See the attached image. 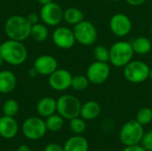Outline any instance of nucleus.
I'll return each instance as SVG.
<instances>
[{
	"mask_svg": "<svg viewBox=\"0 0 152 151\" xmlns=\"http://www.w3.org/2000/svg\"><path fill=\"white\" fill-rule=\"evenodd\" d=\"M0 54L7 64L18 66L27 60L28 50L22 42L8 38L0 44Z\"/></svg>",
	"mask_w": 152,
	"mask_h": 151,
	"instance_id": "obj_1",
	"label": "nucleus"
},
{
	"mask_svg": "<svg viewBox=\"0 0 152 151\" xmlns=\"http://www.w3.org/2000/svg\"><path fill=\"white\" fill-rule=\"evenodd\" d=\"M30 30L31 25L21 15H12L4 23V32L9 39L23 42L30 36Z\"/></svg>",
	"mask_w": 152,
	"mask_h": 151,
	"instance_id": "obj_2",
	"label": "nucleus"
},
{
	"mask_svg": "<svg viewBox=\"0 0 152 151\" xmlns=\"http://www.w3.org/2000/svg\"><path fill=\"white\" fill-rule=\"evenodd\" d=\"M132 44L127 41H117L110 48V62L116 68H124L134 57Z\"/></svg>",
	"mask_w": 152,
	"mask_h": 151,
	"instance_id": "obj_3",
	"label": "nucleus"
},
{
	"mask_svg": "<svg viewBox=\"0 0 152 151\" xmlns=\"http://www.w3.org/2000/svg\"><path fill=\"white\" fill-rule=\"evenodd\" d=\"M144 135L143 125H141L136 119L126 122L120 129L119 140L123 145L134 146L139 145Z\"/></svg>",
	"mask_w": 152,
	"mask_h": 151,
	"instance_id": "obj_4",
	"label": "nucleus"
},
{
	"mask_svg": "<svg viewBox=\"0 0 152 151\" xmlns=\"http://www.w3.org/2000/svg\"><path fill=\"white\" fill-rule=\"evenodd\" d=\"M150 66L142 61L132 60L124 67L125 78L133 84H141L148 80L150 77Z\"/></svg>",
	"mask_w": 152,
	"mask_h": 151,
	"instance_id": "obj_5",
	"label": "nucleus"
},
{
	"mask_svg": "<svg viewBox=\"0 0 152 151\" xmlns=\"http://www.w3.org/2000/svg\"><path fill=\"white\" fill-rule=\"evenodd\" d=\"M81 106L80 101L71 94H63L57 99L58 114L69 120L80 116Z\"/></svg>",
	"mask_w": 152,
	"mask_h": 151,
	"instance_id": "obj_6",
	"label": "nucleus"
},
{
	"mask_svg": "<svg viewBox=\"0 0 152 151\" xmlns=\"http://www.w3.org/2000/svg\"><path fill=\"white\" fill-rule=\"evenodd\" d=\"M76 41L82 45H93L98 38V32L93 22L83 20L73 28Z\"/></svg>",
	"mask_w": 152,
	"mask_h": 151,
	"instance_id": "obj_7",
	"label": "nucleus"
},
{
	"mask_svg": "<svg viewBox=\"0 0 152 151\" xmlns=\"http://www.w3.org/2000/svg\"><path fill=\"white\" fill-rule=\"evenodd\" d=\"M110 75V66L108 62L94 61L91 63L87 69L86 76L89 82L93 85H102L105 83Z\"/></svg>",
	"mask_w": 152,
	"mask_h": 151,
	"instance_id": "obj_8",
	"label": "nucleus"
},
{
	"mask_svg": "<svg viewBox=\"0 0 152 151\" xmlns=\"http://www.w3.org/2000/svg\"><path fill=\"white\" fill-rule=\"evenodd\" d=\"M39 16L44 24L50 27H55L63 20V10L60 4L53 1L50 4L42 5Z\"/></svg>",
	"mask_w": 152,
	"mask_h": 151,
	"instance_id": "obj_9",
	"label": "nucleus"
},
{
	"mask_svg": "<svg viewBox=\"0 0 152 151\" xmlns=\"http://www.w3.org/2000/svg\"><path fill=\"white\" fill-rule=\"evenodd\" d=\"M21 130L24 136L28 139L39 140L45 134L47 128L45 125V121L42 118L31 117L23 122Z\"/></svg>",
	"mask_w": 152,
	"mask_h": 151,
	"instance_id": "obj_10",
	"label": "nucleus"
},
{
	"mask_svg": "<svg viewBox=\"0 0 152 151\" xmlns=\"http://www.w3.org/2000/svg\"><path fill=\"white\" fill-rule=\"evenodd\" d=\"M109 26L110 31L118 37H124L127 36L133 28L131 19L126 14L122 12L114 14L110 20Z\"/></svg>",
	"mask_w": 152,
	"mask_h": 151,
	"instance_id": "obj_11",
	"label": "nucleus"
},
{
	"mask_svg": "<svg viewBox=\"0 0 152 151\" xmlns=\"http://www.w3.org/2000/svg\"><path fill=\"white\" fill-rule=\"evenodd\" d=\"M73 76L71 73L64 69H57L49 76L48 83L52 89L63 92L71 87V81Z\"/></svg>",
	"mask_w": 152,
	"mask_h": 151,
	"instance_id": "obj_12",
	"label": "nucleus"
},
{
	"mask_svg": "<svg viewBox=\"0 0 152 151\" xmlns=\"http://www.w3.org/2000/svg\"><path fill=\"white\" fill-rule=\"evenodd\" d=\"M52 39L53 44L61 49H70L77 42L73 29L65 26L56 28L53 32Z\"/></svg>",
	"mask_w": 152,
	"mask_h": 151,
	"instance_id": "obj_13",
	"label": "nucleus"
},
{
	"mask_svg": "<svg viewBox=\"0 0 152 151\" xmlns=\"http://www.w3.org/2000/svg\"><path fill=\"white\" fill-rule=\"evenodd\" d=\"M33 68L37 71V75L49 77L58 69V61L52 55L43 54L35 60Z\"/></svg>",
	"mask_w": 152,
	"mask_h": 151,
	"instance_id": "obj_14",
	"label": "nucleus"
},
{
	"mask_svg": "<svg viewBox=\"0 0 152 151\" xmlns=\"http://www.w3.org/2000/svg\"><path fill=\"white\" fill-rule=\"evenodd\" d=\"M18 124L12 117H0V135L4 139H12L18 133Z\"/></svg>",
	"mask_w": 152,
	"mask_h": 151,
	"instance_id": "obj_15",
	"label": "nucleus"
},
{
	"mask_svg": "<svg viewBox=\"0 0 152 151\" xmlns=\"http://www.w3.org/2000/svg\"><path fill=\"white\" fill-rule=\"evenodd\" d=\"M37 111L39 116L48 117L57 111V100L53 97L42 98L37 105Z\"/></svg>",
	"mask_w": 152,
	"mask_h": 151,
	"instance_id": "obj_16",
	"label": "nucleus"
},
{
	"mask_svg": "<svg viewBox=\"0 0 152 151\" xmlns=\"http://www.w3.org/2000/svg\"><path fill=\"white\" fill-rule=\"evenodd\" d=\"M102 109L100 104L95 101H88L81 106L80 117L85 120H94L99 117Z\"/></svg>",
	"mask_w": 152,
	"mask_h": 151,
	"instance_id": "obj_17",
	"label": "nucleus"
},
{
	"mask_svg": "<svg viewBox=\"0 0 152 151\" xmlns=\"http://www.w3.org/2000/svg\"><path fill=\"white\" fill-rule=\"evenodd\" d=\"M17 79L10 70L0 71V93H9L16 87Z\"/></svg>",
	"mask_w": 152,
	"mask_h": 151,
	"instance_id": "obj_18",
	"label": "nucleus"
},
{
	"mask_svg": "<svg viewBox=\"0 0 152 151\" xmlns=\"http://www.w3.org/2000/svg\"><path fill=\"white\" fill-rule=\"evenodd\" d=\"M63 149L64 151H88L89 143L86 138L77 134L67 140Z\"/></svg>",
	"mask_w": 152,
	"mask_h": 151,
	"instance_id": "obj_19",
	"label": "nucleus"
},
{
	"mask_svg": "<svg viewBox=\"0 0 152 151\" xmlns=\"http://www.w3.org/2000/svg\"><path fill=\"white\" fill-rule=\"evenodd\" d=\"M134 53L139 55L148 54L152 49L151 41L145 36H138L131 42Z\"/></svg>",
	"mask_w": 152,
	"mask_h": 151,
	"instance_id": "obj_20",
	"label": "nucleus"
},
{
	"mask_svg": "<svg viewBox=\"0 0 152 151\" xmlns=\"http://www.w3.org/2000/svg\"><path fill=\"white\" fill-rule=\"evenodd\" d=\"M83 12L77 7H69L63 11V20L69 25L75 26L84 20Z\"/></svg>",
	"mask_w": 152,
	"mask_h": 151,
	"instance_id": "obj_21",
	"label": "nucleus"
},
{
	"mask_svg": "<svg viewBox=\"0 0 152 151\" xmlns=\"http://www.w3.org/2000/svg\"><path fill=\"white\" fill-rule=\"evenodd\" d=\"M49 36V30L45 24L37 23L31 26L30 37L37 42H43Z\"/></svg>",
	"mask_w": 152,
	"mask_h": 151,
	"instance_id": "obj_22",
	"label": "nucleus"
},
{
	"mask_svg": "<svg viewBox=\"0 0 152 151\" xmlns=\"http://www.w3.org/2000/svg\"><path fill=\"white\" fill-rule=\"evenodd\" d=\"M63 117L59 114H53L46 117L45 120V125L47 130L51 132H58L63 127Z\"/></svg>",
	"mask_w": 152,
	"mask_h": 151,
	"instance_id": "obj_23",
	"label": "nucleus"
},
{
	"mask_svg": "<svg viewBox=\"0 0 152 151\" xmlns=\"http://www.w3.org/2000/svg\"><path fill=\"white\" fill-rule=\"evenodd\" d=\"M89 84L90 82L86 76L77 75L72 77L71 88H73L76 91L81 92V91H85L86 89H87V87L89 86Z\"/></svg>",
	"mask_w": 152,
	"mask_h": 151,
	"instance_id": "obj_24",
	"label": "nucleus"
},
{
	"mask_svg": "<svg viewBox=\"0 0 152 151\" xmlns=\"http://www.w3.org/2000/svg\"><path fill=\"white\" fill-rule=\"evenodd\" d=\"M19 109H20L19 103L17 101L13 99L7 100L3 105V113L4 116L7 117H14V116H16L17 113L19 112Z\"/></svg>",
	"mask_w": 152,
	"mask_h": 151,
	"instance_id": "obj_25",
	"label": "nucleus"
},
{
	"mask_svg": "<svg viewBox=\"0 0 152 151\" xmlns=\"http://www.w3.org/2000/svg\"><path fill=\"white\" fill-rule=\"evenodd\" d=\"M94 57L97 61H110V49L104 45H97L94 49Z\"/></svg>",
	"mask_w": 152,
	"mask_h": 151,
	"instance_id": "obj_26",
	"label": "nucleus"
},
{
	"mask_svg": "<svg viewBox=\"0 0 152 151\" xmlns=\"http://www.w3.org/2000/svg\"><path fill=\"white\" fill-rule=\"evenodd\" d=\"M69 127H70V130L74 133L81 134L86 131V124L85 122V119H83L82 117H77L69 120Z\"/></svg>",
	"mask_w": 152,
	"mask_h": 151,
	"instance_id": "obj_27",
	"label": "nucleus"
},
{
	"mask_svg": "<svg viewBox=\"0 0 152 151\" xmlns=\"http://www.w3.org/2000/svg\"><path fill=\"white\" fill-rule=\"evenodd\" d=\"M136 121L141 125H146L152 122V109L151 108H142L136 114Z\"/></svg>",
	"mask_w": 152,
	"mask_h": 151,
	"instance_id": "obj_28",
	"label": "nucleus"
},
{
	"mask_svg": "<svg viewBox=\"0 0 152 151\" xmlns=\"http://www.w3.org/2000/svg\"><path fill=\"white\" fill-rule=\"evenodd\" d=\"M142 147L148 151H152V130L144 133L142 140Z\"/></svg>",
	"mask_w": 152,
	"mask_h": 151,
	"instance_id": "obj_29",
	"label": "nucleus"
},
{
	"mask_svg": "<svg viewBox=\"0 0 152 151\" xmlns=\"http://www.w3.org/2000/svg\"><path fill=\"white\" fill-rule=\"evenodd\" d=\"M26 18H27L28 21L29 22V24H30L31 26H32V25H35V24H37V23H38V22H39V20H40L39 14H37V13H36V12H31V13H29Z\"/></svg>",
	"mask_w": 152,
	"mask_h": 151,
	"instance_id": "obj_30",
	"label": "nucleus"
},
{
	"mask_svg": "<svg viewBox=\"0 0 152 151\" xmlns=\"http://www.w3.org/2000/svg\"><path fill=\"white\" fill-rule=\"evenodd\" d=\"M45 151H64V149L57 143H50L45 147Z\"/></svg>",
	"mask_w": 152,
	"mask_h": 151,
	"instance_id": "obj_31",
	"label": "nucleus"
},
{
	"mask_svg": "<svg viewBox=\"0 0 152 151\" xmlns=\"http://www.w3.org/2000/svg\"><path fill=\"white\" fill-rule=\"evenodd\" d=\"M122 151H148L146 150L142 146L134 145V146H127Z\"/></svg>",
	"mask_w": 152,
	"mask_h": 151,
	"instance_id": "obj_32",
	"label": "nucleus"
},
{
	"mask_svg": "<svg viewBox=\"0 0 152 151\" xmlns=\"http://www.w3.org/2000/svg\"><path fill=\"white\" fill-rule=\"evenodd\" d=\"M126 2L132 6H138L146 2V0H126Z\"/></svg>",
	"mask_w": 152,
	"mask_h": 151,
	"instance_id": "obj_33",
	"label": "nucleus"
},
{
	"mask_svg": "<svg viewBox=\"0 0 152 151\" xmlns=\"http://www.w3.org/2000/svg\"><path fill=\"white\" fill-rule=\"evenodd\" d=\"M16 151H30V150L26 145H20V147H18V149H17Z\"/></svg>",
	"mask_w": 152,
	"mask_h": 151,
	"instance_id": "obj_34",
	"label": "nucleus"
},
{
	"mask_svg": "<svg viewBox=\"0 0 152 151\" xmlns=\"http://www.w3.org/2000/svg\"><path fill=\"white\" fill-rule=\"evenodd\" d=\"M37 71L35 70L34 68H32L31 69H29V71H28V76H29V77H34L37 76Z\"/></svg>",
	"mask_w": 152,
	"mask_h": 151,
	"instance_id": "obj_35",
	"label": "nucleus"
},
{
	"mask_svg": "<svg viewBox=\"0 0 152 151\" xmlns=\"http://www.w3.org/2000/svg\"><path fill=\"white\" fill-rule=\"evenodd\" d=\"M37 2L41 4V5H45L47 4H50L51 2H53V0H37Z\"/></svg>",
	"mask_w": 152,
	"mask_h": 151,
	"instance_id": "obj_36",
	"label": "nucleus"
},
{
	"mask_svg": "<svg viewBox=\"0 0 152 151\" xmlns=\"http://www.w3.org/2000/svg\"><path fill=\"white\" fill-rule=\"evenodd\" d=\"M4 63V59H3V57L1 56V54H0V68L3 66V64Z\"/></svg>",
	"mask_w": 152,
	"mask_h": 151,
	"instance_id": "obj_37",
	"label": "nucleus"
},
{
	"mask_svg": "<svg viewBox=\"0 0 152 151\" xmlns=\"http://www.w3.org/2000/svg\"><path fill=\"white\" fill-rule=\"evenodd\" d=\"M152 81V69H151V72H150V77H149Z\"/></svg>",
	"mask_w": 152,
	"mask_h": 151,
	"instance_id": "obj_38",
	"label": "nucleus"
},
{
	"mask_svg": "<svg viewBox=\"0 0 152 151\" xmlns=\"http://www.w3.org/2000/svg\"><path fill=\"white\" fill-rule=\"evenodd\" d=\"M110 1H112V2H118V1H121V0H110Z\"/></svg>",
	"mask_w": 152,
	"mask_h": 151,
	"instance_id": "obj_39",
	"label": "nucleus"
}]
</instances>
